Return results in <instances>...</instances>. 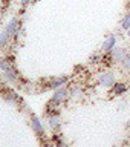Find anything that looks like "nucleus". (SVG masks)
I'll list each match as a JSON object with an SVG mask.
<instances>
[{
  "mask_svg": "<svg viewBox=\"0 0 130 147\" xmlns=\"http://www.w3.org/2000/svg\"><path fill=\"white\" fill-rule=\"evenodd\" d=\"M0 69H2V72L5 74V78H6L9 83L17 81L18 74H17L15 69L12 67V63L9 61L8 58H0Z\"/></svg>",
  "mask_w": 130,
  "mask_h": 147,
  "instance_id": "f257e3e1",
  "label": "nucleus"
},
{
  "mask_svg": "<svg viewBox=\"0 0 130 147\" xmlns=\"http://www.w3.org/2000/svg\"><path fill=\"white\" fill-rule=\"evenodd\" d=\"M117 83V77L112 71H104L98 75V84L106 89H112V86Z\"/></svg>",
  "mask_w": 130,
  "mask_h": 147,
  "instance_id": "f03ea898",
  "label": "nucleus"
},
{
  "mask_svg": "<svg viewBox=\"0 0 130 147\" xmlns=\"http://www.w3.org/2000/svg\"><path fill=\"white\" fill-rule=\"evenodd\" d=\"M109 55H110V60H112L113 63H121L124 60V57L127 55V49L121 48V46H115Z\"/></svg>",
  "mask_w": 130,
  "mask_h": 147,
  "instance_id": "7ed1b4c3",
  "label": "nucleus"
},
{
  "mask_svg": "<svg viewBox=\"0 0 130 147\" xmlns=\"http://www.w3.org/2000/svg\"><path fill=\"white\" fill-rule=\"evenodd\" d=\"M20 28H22V22L18 20V17H12L11 20L8 22V25L5 26V31H6L11 37H14V35L18 32V29H20Z\"/></svg>",
  "mask_w": 130,
  "mask_h": 147,
  "instance_id": "20e7f679",
  "label": "nucleus"
},
{
  "mask_svg": "<svg viewBox=\"0 0 130 147\" xmlns=\"http://www.w3.org/2000/svg\"><path fill=\"white\" fill-rule=\"evenodd\" d=\"M115 46H117V37H115L113 34L112 35H107L104 38L103 45H101V51H103L104 54H110Z\"/></svg>",
  "mask_w": 130,
  "mask_h": 147,
  "instance_id": "39448f33",
  "label": "nucleus"
},
{
  "mask_svg": "<svg viewBox=\"0 0 130 147\" xmlns=\"http://www.w3.org/2000/svg\"><path fill=\"white\" fill-rule=\"evenodd\" d=\"M67 96H69V90H67V87L63 86V87H58V89L54 90L52 100L57 101V103H63L64 100H67Z\"/></svg>",
  "mask_w": 130,
  "mask_h": 147,
  "instance_id": "423d86ee",
  "label": "nucleus"
},
{
  "mask_svg": "<svg viewBox=\"0 0 130 147\" xmlns=\"http://www.w3.org/2000/svg\"><path fill=\"white\" fill-rule=\"evenodd\" d=\"M31 126H32V130H34L35 135L41 136V135L44 133V127H43V124H41L40 118H38V117H35V115H32V118H31Z\"/></svg>",
  "mask_w": 130,
  "mask_h": 147,
  "instance_id": "0eeeda50",
  "label": "nucleus"
},
{
  "mask_svg": "<svg viewBox=\"0 0 130 147\" xmlns=\"http://www.w3.org/2000/svg\"><path fill=\"white\" fill-rule=\"evenodd\" d=\"M67 80H69V77H57V78H52V80L48 83V86H46V87H49V89H58V87H63L64 84H66Z\"/></svg>",
  "mask_w": 130,
  "mask_h": 147,
  "instance_id": "6e6552de",
  "label": "nucleus"
},
{
  "mask_svg": "<svg viewBox=\"0 0 130 147\" xmlns=\"http://www.w3.org/2000/svg\"><path fill=\"white\" fill-rule=\"evenodd\" d=\"M127 90H129V86L126 84V83H121V81L115 83V84L112 86V94L115 96H121V95L126 94Z\"/></svg>",
  "mask_w": 130,
  "mask_h": 147,
  "instance_id": "1a4fd4ad",
  "label": "nucleus"
},
{
  "mask_svg": "<svg viewBox=\"0 0 130 147\" xmlns=\"http://www.w3.org/2000/svg\"><path fill=\"white\" fill-rule=\"evenodd\" d=\"M48 121H49V127L52 129V130H57L60 127V124H61V119H60L58 115H51L48 118Z\"/></svg>",
  "mask_w": 130,
  "mask_h": 147,
  "instance_id": "9d476101",
  "label": "nucleus"
},
{
  "mask_svg": "<svg viewBox=\"0 0 130 147\" xmlns=\"http://www.w3.org/2000/svg\"><path fill=\"white\" fill-rule=\"evenodd\" d=\"M119 28H121L123 31H129L130 29V11L129 12H126L123 16V18H121V23H119Z\"/></svg>",
  "mask_w": 130,
  "mask_h": 147,
  "instance_id": "9b49d317",
  "label": "nucleus"
},
{
  "mask_svg": "<svg viewBox=\"0 0 130 147\" xmlns=\"http://www.w3.org/2000/svg\"><path fill=\"white\" fill-rule=\"evenodd\" d=\"M9 40H11V35H9L6 31H3L2 34H0V48H5V46H8Z\"/></svg>",
  "mask_w": 130,
  "mask_h": 147,
  "instance_id": "f8f14e48",
  "label": "nucleus"
},
{
  "mask_svg": "<svg viewBox=\"0 0 130 147\" xmlns=\"http://www.w3.org/2000/svg\"><path fill=\"white\" fill-rule=\"evenodd\" d=\"M52 142L55 144V147H63L64 146V138L61 133H55L52 136Z\"/></svg>",
  "mask_w": 130,
  "mask_h": 147,
  "instance_id": "ddd939ff",
  "label": "nucleus"
},
{
  "mask_svg": "<svg viewBox=\"0 0 130 147\" xmlns=\"http://www.w3.org/2000/svg\"><path fill=\"white\" fill-rule=\"evenodd\" d=\"M119 64H121V67L124 69V71L130 72V52H127V55L124 57V60H123V61L119 63Z\"/></svg>",
  "mask_w": 130,
  "mask_h": 147,
  "instance_id": "4468645a",
  "label": "nucleus"
},
{
  "mask_svg": "<svg viewBox=\"0 0 130 147\" xmlns=\"http://www.w3.org/2000/svg\"><path fill=\"white\" fill-rule=\"evenodd\" d=\"M60 106V103H57V101H54L52 98H51V101L48 104H46V112H51V110H57V107Z\"/></svg>",
  "mask_w": 130,
  "mask_h": 147,
  "instance_id": "2eb2a0df",
  "label": "nucleus"
},
{
  "mask_svg": "<svg viewBox=\"0 0 130 147\" xmlns=\"http://www.w3.org/2000/svg\"><path fill=\"white\" fill-rule=\"evenodd\" d=\"M101 55L100 54H92L90 57H89V63H92V64H95V63H100L101 61Z\"/></svg>",
  "mask_w": 130,
  "mask_h": 147,
  "instance_id": "dca6fc26",
  "label": "nucleus"
},
{
  "mask_svg": "<svg viewBox=\"0 0 130 147\" xmlns=\"http://www.w3.org/2000/svg\"><path fill=\"white\" fill-rule=\"evenodd\" d=\"M81 95V89L80 87H73L72 90H69V96H72V98H75V96Z\"/></svg>",
  "mask_w": 130,
  "mask_h": 147,
  "instance_id": "f3484780",
  "label": "nucleus"
},
{
  "mask_svg": "<svg viewBox=\"0 0 130 147\" xmlns=\"http://www.w3.org/2000/svg\"><path fill=\"white\" fill-rule=\"evenodd\" d=\"M127 107V101L126 100H121L119 101V104H118V110H124Z\"/></svg>",
  "mask_w": 130,
  "mask_h": 147,
  "instance_id": "a211bd4d",
  "label": "nucleus"
},
{
  "mask_svg": "<svg viewBox=\"0 0 130 147\" xmlns=\"http://www.w3.org/2000/svg\"><path fill=\"white\" fill-rule=\"evenodd\" d=\"M15 98H17V96L14 95V94H6V100H9L12 104H15V103H17V101H15Z\"/></svg>",
  "mask_w": 130,
  "mask_h": 147,
  "instance_id": "6ab92c4d",
  "label": "nucleus"
},
{
  "mask_svg": "<svg viewBox=\"0 0 130 147\" xmlns=\"http://www.w3.org/2000/svg\"><path fill=\"white\" fill-rule=\"evenodd\" d=\"M43 147H55V144L52 141H44L43 142Z\"/></svg>",
  "mask_w": 130,
  "mask_h": 147,
  "instance_id": "aec40b11",
  "label": "nucleus"
},
{
  "mask_svg": "<svg viewBox=\"0 0 130 147\" xmlns=\"http://www.w3.org/2000/svg\"><path fill=\"white\" fill-rule=\"evenodd\" d=\"M34 2H35V0H22V5H23V6H28V5H31Z\"/></svg>",
  "mask_w": 130,
  "mask_h": 147,
  "instance_id": "412c9836",
  "label": "nucleus"
},
{
  "mask_svg": "<svg viewBox=\"0 0 130 147\" xmlns=\"http://www.w3.org/2000/svg\"><path fill=\"white\" fill-rule=\"evenodd\" d=\"M126 129H130V119H129V121L126 123Z\"/></svg>",
  "mask_w": 130,
  "mask_h": 147,
  "instance_id": "4be33fe9",
  "label": "nucleus"
},
{
  "mask_svg": "<svg viewBox=\"0 0 130 147\" xmlns=\"http://www.w3.org/2000/svg\"><path fill=\"white\" fill-rule=\"evenodd\" d=\"M127 8L130 9V0H129V2H127Z\"/></svg>",
  "mask_w": 130,
  "mask_h": 147,
  "instance_id": "5701e85b",
  "label": "nucleus"
},
{
  "mask_svg": "<svg viewBox=\"0 0 130 147\" xmlns=\"http://www.w3.org/2000/svg\"><path fill=\"white\" fill-rule=\"evenodd\" d=\"M127 35H129V37H130V29H129V31H127Z\"/></svg>",
  "mask_w": 130,
  "mask_h": 147,
  "instance_id": "b1692460",
  "label": "nucleus"
},
{
  "mask_svg": "<svg viewBox=\"0 0 130 147\" xmlns=\"http://www.w3.org/2000/svg\"><path fill=\"white\" fill-rule=\"evenodd\" d=\"M63 147H66V146H63Z\"/></svg>",
  "mask_w": 130,
  "mask_h": 147,
  "instance_id": "393cba45",
  "label": "nucleus"
}]
</instances>
